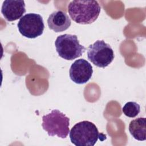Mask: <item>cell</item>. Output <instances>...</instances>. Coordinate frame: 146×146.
I'll return each mask as SVG.
<instances>
[{
	"label": "cell",
	"mask_w": 146,
	"mask_h": 146,
	"mask_svg": "<svg viewBox=\"0 0 146 146\" xmlns=\"http://www.w3.org/2000/svg\"><path fill=\"white\" fill-rule=\"evenodd\" d=\"M123 113L129 117H136L140 112V105L135 102H129L122 108Z\"/></svg>",
	"instance_id": "obj_11"
},
{
	"label": "cell",
	"mask_w": 146,
	"mask_h": 146,
	"mask_svg": "<svg viewBox=\"0 0 146 146\" xmlns=\"http://www.w3.org/2000/svg\"><path fill=\"white\" fill-rule=\"evenodd\" d=\"M47 24L50 29L56 33H59L68 29L71 26V21L65 12L57 10L49 15L47 19Z\"/></svg>",
	"instance_id": "obj_9"
},
{
	"label": "cell",
	"mask_w": 146,
	"mask_h": 146,
	"mask_svg": "<svg viewBox=\"0 0 146 146\" xmlns=\"http://www.w3.org/2000/svg\"><path fill=\"white\" fill-rule=\"evenodd\" d=\"M114 53L111 46L103 40H98L90 44L87 50L88 59L96 66L105 68L114 59Z\"/></svg>",
	"instance_id": "obj_5"
},
{
	"label": "cell",
	"mask_w": 146,
	"mask_h": 146,
	"mask_svg": "<svg viewBox=\"0 0 146 146\" xmlns=\"http://www.w3.org/2000/svg\"><path fill=\"white\" fill-rule=\"evenodd\" d=\"M19 33L25 37L33 39L41 35L44 25L42 17L36 13H29L20 18L18 24Z\"/></svg>",
	"instance_id": "obj_6"
},
{
	"label": "cell",
	"mask_w": 146,
	"mask_h": 146,
	"mask_svg": "<svg viewBox=\"0 0 146 146\" xmlns=\"http://www.w3.org/2000/svg\"><path fill=\"white\" fill-rule=\"evenodd\" d=\"M129 131L132 137L139 141L146 139V119L138 117L132 120L129 124Z\"/></svg>",
	"instance_id": "obj_10"
},
{
	"label": "cell",
	"mask_w": 146,
	"mask_h": 146,
	"mask_svg": "<svg viewBox=\"0 0 146 146\" xmlns=\"http://www.w3.org/2000/svg\"><path fill=\"white\" fill-rule=\"evenodd\" d=\"M1 13L5 19L12 22L21 18L26 13L25 3L22 0H6L3 1Z\"/></svg>",
	"instance_id": "obj_8"
},
{
	"label": "cell",
	"mask_w": 146,
	"mask_h": 146,
	"mask_svg": "<svg viewBox=\"0 0 146 146\" xmlns=\"http://www.w3.org/2000/svg\"><path fill=\"white\" fill-rule=\"evenodd\" d=\"M70 138L76 146H93L98 139L102 141L106 139V136L99 133L93 123L84 120L73 126L70 132Z\"/></svg>",
	"instance_id": "obj_2"
},
{
	"label": "cell",
	"mask_w": 146,
	"mask_h": 146,
	"mask_svg": "<svg viewBox=\"0 0 146 146\" xmlns=\"http://www.w3.org/2000/svg\"><path fill=\"white\" fill-rule=\"evenodd\" d=\"M93 73L91 64L84 59L76 60L71 66L69 70L70 79L74 83L82 84L87 83Z\"/></svg>",
	"instance_id": "obj_7"
},
{
	"label": "cell",
	"mask_w": 146,
	"mask_h": 146,
	"mask_svg": "<svg viewBox=\"0 0 146 146\" xmlns=\"http://www.w3.org/2000/svg\"><path fill=\"white\" fill-rule=\"evenodd\" d=\"M70 119L58 110H52L42 116V126L50 136L56 135L65 139L70 132Z\"/></svg>",
	"instance_id": "obj_3"
},
{
	"label": "cell",
	"mask_w": 146,
	"mask_h": 146,
	"mask_svg": "<svg viewBox=\"0 0 146 146\" xmlns=\"http://www.w3.org/2000/svg\"><path fill=\"white\" fill-rule=\"evenodd\" d=\"M55 46L59 56L68 60L82 56L86 50L79 43L76 35L67 34L58 36L55 41Z\"/></svg>",
	"instance_id": "obj_4"
},
{
	"label": "cell",
	"mask_w": 146,
	"mask_h": 146,
	"mask_svg": "<svg viewBox=\"0 0 146 146\" xmlns=\"http://www.w3.org/2000/svg\"><path fill=\"white\" fill-rule=\"evenodd\" d=\"M68 12L76 23L91 24L98 18L101 7L96 1H72L68 5Z\"/></svg>",
	"instance_id": "obj_1"
}]
</instances>
